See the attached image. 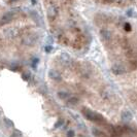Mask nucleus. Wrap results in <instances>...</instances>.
I'll use <instances>...</instances> for the list:
<instances>
[{"mask_svg":"<svg viewBox=\"0 0 137 137\" xmlns=\"http://www.w3.org/2000/svg\"><path fill=\"white\" fill-rule=\"evenodd\" d=\"M101 34H102V38H103L104 40H109L111 38V33L108 30H103L101 32Z\"/></svg>","mask_w":137,"mask_h":137,"instance_id":"obj_3","label":"nucleus"},{"mask_svg":"<svg viewBox=\"0 0 137 137\" xmlns=\"http://www.w3.org/2000/svg\"><path fill=\"white\" fill-rule=\"evenodd\" d=\"M121 116H122V120H123V121L129 122V121L132 120V117H133V114H132L131 111H129V110H124L123 112H122Z\"/></svg>","mask_w":137,"mask_h":137,"instance_id":"obj_1","label":"nucleus"},{"mask_svg":"<svg viewBox=\"0 0 137 137\" xmlns=\"http://www.w3.org/2000/svg\"><path fill=\"white\" fill-rule=\"evenodd\" d=\"M112 71H114L115 74H123V73H125V68L122 66V65H114V67H112Z\"/></svg>","mask_w":137,"mask_h":137,"instance_id":"obj_2","label":"nucleus"}]
</instances>
